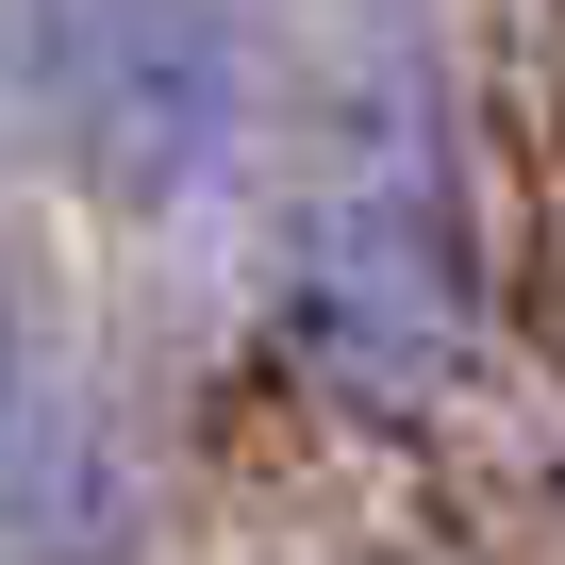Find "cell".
Segmentation results:
<instances>
[{
	"label": "cell",
	"instance_id": "obj_3",
	"mask_svg": "<svg viewBox=\"0 0 565 565\" xmlns=\"http://www.w3.org/2000/svg\"><path fill=\"white\" fill-rule=\"evenodd\" d=\"M150 449L100 383H34L18 449H0V565H134L150 548Z\"/></svg>",
	"mask_w": 565,
	"mask_h": 565
},
{
	"label": "cell",
	"instance_id": "obj_1",
	"mask_svg": "<svg viewBox=\"0 0 565 565\" xmlns=\"http://www.w3.org/2000/svg\"><path fill=\"white\" fill-rule=\"evenodd\" d=\"M482 134H466V67L433 51V18H383L333 51L317 84V150L266 249V350L317 416H433L482 366Z\"/></svg>",
	"mask_w": 565,
	"mask_h": 565
},
{
	"label": "cell",
	"instance_id": "obj_4",
	"mask_svg": "<svg viewBox=\"0 0 565 565\" xmlns=\"http://www.w3.org/2000/svg\"><path fill=\"white\" fill-rule=\"evenodd\" d=\"M34 383H51V366H34V300H18V266H0V449H18Z\"/></svg>",
	"mask_w": 565,
	"mask_h": 565
},
{
	"label": "cell",
	"instance_id": "obj_2",
	"mask_svg": "<svg viewBox=\"0 0 565 565\" xmlns=\"http://www.w3.org/2000/svg\"><path fill=\"white\" fill-rule=\"evenodd\" d=\"M0 134L84 216H200L266 150V18L249 0H0Z\"/></svg>",
	"mask_w": 565,
	"mask_h": 565
}]
</instances>
